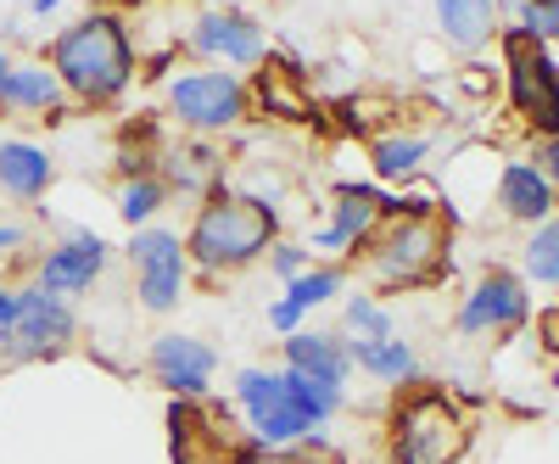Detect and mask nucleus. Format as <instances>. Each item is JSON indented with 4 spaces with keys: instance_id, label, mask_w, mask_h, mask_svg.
<instances>
[{
    "instance_id": "obj_1",
    "label": "nucleus",
    "mask_w": 559,
    "mask_h": 464,
    "mask_svg": "<svg viewBox=\"0 0 559 464\" xmlns=\"http://www.w3.org/2000/svg\"><path fill=\"white\" fill-rule=\"evenodd\" d=\"M236 408L247 414V431L258 448H302L347 408V386H313L297 369H241Z\"/></svg>"
},
{
    "instance_id": "obj_2",
    "label": "nucleus",
    "mask_w": 559,
    "mask_h": 464,
    "mask_svg": "<svg viewBox=\"0 0 559 464\" xmlns=\"http://www.w3.org/2000/svg\"><path fill=\"white\" fill-rule=\"evenodd\" d=\"M45 68H51L79 107H112L129 79H134V39L118 12H84L45 45Z\"/></svg>"
},
{
    "instance_id": "obj_3",
    "label": "nucleus",
    "mask_w": 559,
    "mask_h": 464,
    "mask_svg": "<svg viewBox=\"0 0 559 464\" xmlns=\"http://www.w3.org/2000/svg\"><path fill=\"white\" fill-rule=\"evenodd\" d=\"M280 241V213L274 202L252 197V191H207L191 229H185V258L197 274L218 281V274H236L258 258H269V247Z\"/></svg>"
},
{
    "instance_id": "obj_4",
    "label": "nucleus",
    "mask_w": 559,
    "mask_h": 464,
    "mask_svg": "<svg viewBox=\"0 0 559 464\" xmlns=\"http://www.w3.org/2000/svg\"><path fill=\"white\" fill-rule=\"evenodd\" d=\"M364 269L376 274L381 292H414L437 286L448 269V229L431 213H397L364 241Z\"/></svg>"
},
{
    "instance_id": "obj_5",
    "label": "nucleus",
    "mask_w": 559,
    "mask_h": 464,
    "mask_svg": "<svg viewBox=\"0 0 559 464\" xmlns=\"http://www.w3.org/2000/svg\"><path fill=\"white\" fill-rule=\"evenodd\" d=\"M471 448V414L437 386H403L392 408V464H459Z\"/></svg>"
},
{
    "instance_id": "obj_6",
    "label": "nucleus",
    "mask_w": 559,
    "mask_h": 464,
    "mask_svg": "<svg viewBox=\"0 0 559 464\" xmlns=\"http://www.w3.org/2000/svg\"><path fill=\"white\" fill-rule=\"evenodd\" d=\"M247 79L229 68H197L168 84V118L191 134H224L247 118Z\"/></svg>"
},
{
    "instance_id": "obj_7",
    "label": "nucleus",
    "mask_w": 559,
    "mask_h": 464,
    "mask_svg": "<svg viewBox=\"0 0 559 464\" xmlns=\"http://www.w3.org/2000/svg\"><path fill=\"white\" fill-rule=\"evenodd\" d=\"M129 269H134V302L146 313H174L185 286H191V258H185V236L179 229H134V241L123 247Z\"/></svg>"
},
{
    "instance_id": "obj_8",
    "label": "nucleus",
    "mask_w": 559,
    "mask_h": 464,
    "mask_svg": "<svg viewBox=\"0 0 559 464\" xmlns=\"http://www.w3.org/2000/svg\"><path fill=\"white\" fill-rule=\"evenodd\" d=\"M79 336V313L68 297L51 292H17V324L7 336V358L12 364H45V358H62Z\"/></svg>"
},
{
    "instance_id": "obj_9",
    "label": "nucleus",
    "mask_w": 559,
    "mask_h": 464,
    "mask_svg": "<svg viewBox=\"0 0 559 464\" xmlns=\"http://www.w3.org/2000/svg\"><path fill=\"white\" fill-rule=\"evenodd\" d=\"M509 96H515V112H526L548 141H559V62L532 34L509 45Z\"/></svg>"
},
{
    "instance_id": "obj_10",
    "label": "nucleus",
    "mask_w": 559,
    "mask_h": 464,
    "mask_svg": "<svg viewBox=\"0 0 559 464\" xmlns=\"http://www.w3.org/2000/svg\"><path fill=\"white\" fill-rule=\"evenodd\" d=\"M526 319H532V292H526L521 274H509V269H487L459 302V331L464 336H503V331H521Z\"/></svg>"
},
{
    "instance_id": "obj_11",
    "label": "nucleus",
    "mask_w": 559,
    "mask_h": 464,
    "mask_svg": "<svg viewBox=\"0 0 559 464\" xmlns=\"http://www.w3.org/2000/svg\"><path fill=\"white\" fill-rule=\"evenodd\" d=\"M102 269H107V241L96 236V229H73L68 241H57L34 263V292H51V297L73 302L102 281Z\"/></svg>"
},
{
    "instance_id": "obj_12",
    "label": "nucleus",
    "mask_w": 559,
    "mask_h": 464,
    "mask_svg": "<svg viewBox=\"0 0 559 464\" xmlns=\"http://www.w3.org/2000/svg\"><path fill=\"white\" fill-rule=\"evenodd\" d=\"M146 369H152V381L168 386L174 397H207L213 386V369H218V353L202 342V336H157L152 353H146Z\"/></svg>"
},
{
    "instance_id": "obj_13",
    "label": "nucleus",
    "mask_w": 559,
    "mask_h": 464,
    "mask_svg": "<svg viewBox=\"0 0 559 464\" xmlns=\"http://www.w3.org/2000/svg\"><path fill=\"white\" fill-rule=\"evenodd\" d=\"M386 207H392V202H386V197H376V191H364V185H342L336 202H331V224H319V229H313L308 252H331V258L358 252V247L381 229Z\"/></svg>"
},
{
    "instance_id": "obj_14",
    "label": "nucleus",
    "mask_w": 559,
    "mask_h": 464,
    "mask_svg": "<svg viewBox=\"0 0 559 464\" xmlns=\"http://www.w3.org/2000/svg\"><path fill=\"white\" fill-rule=\"evenodd\" d=\"M191 51L207 62H224L229 73L263 62V28L247 12H207L191 23Z\"/></svg>"
},
{
    "instance_id": "obj_15",
    "label": "nucleus",
    "mask_w": 559,
    "mask_h": 464,
    "mask_svg": "<svg viewBox=\"0 0 559 464\" xmlns=\"http://www.w3.org/2000/svg\"><path fill=\"white\" fill-rule=\"evenodd\" d=\"M280 358L286 369H297L302 381L313 386H347L353 376V353L336 331H297V336H280Z\"/></svg>"
},
{
    "instance_id": "obj_16",
    "label": "nucleus",
    "mask_w": 559,
    "mask_h": 464,
    "mask_svg": "<svg viewBox=\"0 0 559 464\" xmlns=\"http://www.w3.org/2000/svg\"><path fill=\"white\" fill-rule=\"evenodd\" d=\"M498 207H503V218L537 229L543 218L559 213V191L548 185V174L537 163H503V174H498Z\"/></svg>"
},
{
    "instance_id": "obj_17",
    "label": "nucleus",
    "mask_w": 559,
    "mask_h": 464,
    "mask_svg": "<svg viewBox=\"0 0 559 464\" xmlns=\"http://www.w3.org/2000/svg\"><path fill=\"white\" fill-rule=\"evenodd\" d=\"M57 179V157L34 141H0V191L17 202H39Z\"/></svg>"
},
{
    "instance_id": "obj_18",
    "label": "nucleus",
    "mask_w": 559,
    "mask_h": 464,
    "mask_svg": "<svg viewBox=\"0 0 559 464\" xmlns=\"http://www.w3.org/2000/svg\"><path fill=\"white\" fill-rule=\"evenodd\" d=\"M68 107V90L62 79L45 68V62H17L12 79H7V102L0 112H23V118H57Z\"/></svg>"
},
{
    "instance_id": "obj_19",
    "label": "nucleus",
    "mask_w": 559,
    "mask_h": 464,
    "mask_svg": "<svg viewBox=\"0 0 559 464\" xmlns=\"http://www.w3.org/2000/svg\"><path fill=\"white\" fill-rule=\"evenodd\" d=\"M347 353H353V369H364V376L381 381V386H414L419 381V353L403 336H381V342L347 336Z\"/></svg>"
},
{
    "instance_id": "obj_20",
    "label": "nucleus",
    "mask_w": 559,
    "mask_h": 464,
    "mask_svg": "<svg viewBox=\"0 0 559 464\" xmlns=\"http://www.w3.org/2000/svg\"><path fill=\"white\" fill-rule=\"evenodd\" d=\"M437 23L453 51H481L498 28V0H437Z\"/></svg>"
},
{
    "instance_id": "obj_21",
    "label": "nucleus",
    "mask_w": 559,
    "mask_h": 464,
    "mask_svg": "<svg viewBox=\"0 0 559 464\" xmlns=\"http://www.w3.org/2000/svg\"><path fill=\"white\" fill-rule=\"evenodd\" d=\"M163 202H168V179L152 168V174H129L123 185H118V218L129 224V229H146L157 213H163Z\"/></svg>"
},
{
    "instance_id": "obj_22",
    "label": "nucleus",
    "mask_w": 559,
    "mask_h": 464,
    "mask_svg": "<svg viewBox=\"0 0 559 464\" xmlns=\"http://www.w3.org/2000/svg\"><path fill=\"white\" fill-rule=\"evenodd\" d=\"M426 152H431L426 134H381V141H369V168L381 179H414Z\"/></svg>"
},
{
    "instance_id": "obj_23",
    "label": "nucleus",
    "mask_w": 559,
    "mask_h": 464,
    "mask_svg": "<svg viewBox=\"0 0 559 464\" xmlns=\"http://www.w3.org/2000/svg\"><path fill=\"white\" fill-rule=\"evenodd\" d=\"M342 286H347V269H342V263H313L308 274L286 281V292H280V297H292L302 313H313V308H324V302H336Z\"/></svg>"
},
{
    "instance_id": "obj_24",
    "label": "nucleus",
    "mask_w": 559,
    "mask_h": 464,
    "mask_svg": "<svg viewBox=\"0 0 559 464\" xmlns=\"http://www.w3.org/2000/svg\"><path fill=\"white\" fill-rule=\"evenodd\" d=\"M168 191L179 185V191H191V197H207V191H218V157L207 152V146H185V152H168Z\"/></svg>"
},
{
    "instance_id": "obj_25",
    "label": "nucleus",
    "mask_w": 559,
    "mask_h": 464,
    "mask_svg": "<svg viewBox=\"0 0 559 464\" xmlns=\"http://www.w3.org/2000/svg\"><path fill=\"white\" fill-rule=\"evenodd\" d=\"M526 281L559 286V213L543 218L532 236H526Z\"/></svg>"
},
{
    "instance_id": "obj_26",
    "label": "nucleus",
    "mask_w": 559,
    "mask_h": 464,
    "mask_svg": "<svg viewBox=\"0 0 559 464\" xmlns=\"http://www.w3.org/2000/svg\"><path fill=\"white\" fill-rule=\"evenodd\" d=\"M342 313H347V331H353L358 342L397 336V331H392V313H386V302H381V297H369V292H353V297L342 302Z\"/></svg>"
},
{
    "instance_id": "obj_27",
    "label": "nucleus",
    "mask_w": 559,
    "mask_h": 464,
    "mask_svg": "<svg viewBox=\"0 0 559 464\" xmlns=\"http://www.w3.org/2000/svg\"><path fill=\"white\" fill-rule=\"evenodd\" d=\"M515 17L537 45H559V0H521Z\"/></svg>"
},
{
    "instance_id": "obj_28",
    "label": "nucleus",
    "mask_w": 559,
    "mask_h": 464,
    "mask_svg": "<svg viewBox=\"0 0 559 464\" xmlns=\"http://www.w3.org/2000/svg\"><path fill=\"white\" fill-rule=\"evenodd\" d=\"M269 269L280 274V281H297V274L313 269V252L297 247V241H274V247H269Z\"/></svg>"
},
{
    "instance_id": "obj_29",
    "label": "nucleus",
    "mask_w": 559,
    "mask_h": 464,
    "mask_svg": "<svg viewBox=\"0 0 559 464\" xmlns=\"http://www.w3.org/2000/svg\"><path fill=\"white\" fill-rule=\"evenodd\" d=\"M241 464H324V459H313V453H302V448H247L241 453Z\"/></svg>"
},
{
    "instance_id": "obj_30",
    "label": "nucleus",
    "mask_w": 559,
    "mask_h": 464,
    "mask_svg": "<svg viewBox=\"0 0 559 464\" xmlns=\"http://www.w3.org/2000/svg\"><path fill=\"white\" fill-rule=\"evenodd\" d=\"M302 319H308V313H302L292 297H274V302H269V331H280V336H297Z\"/></svg>"
},
{
    "instance_id": "obj_31",
    "label": "nucleus",
    "mask_w": 559,
    "mask_h": 464,
    "mask_svg": "<svg viewBox=\"0 0 559 464\" xmlns=\"http://www.w3.org/2000/svg\"><path fill=\"white\" fill-rule=\"evenodd\" d=\"M12 324H17V292H12V286H0V347H7Z\"/></svg>"
},
{
    "instance_id": "obj_32",
    "label": "nucleus",
    "mask_w": 559,
    "mask_h": 464,
    "mask_svg": "<svg viewBox=\"0 0 559 464\" xmlns=\"http://www.w3.org/2000/svg\"><path fill=\"white\" fill-rule=\"evenodd\" d=\"M537 168L548 174V185L559 191V141H543V152H537Z\"/></svg>"
},
{
    "instance_id": "obj_33",
    "label": "nucleus",
    "mask_w": 559,
    "mask_h": 464,
    "mask_svg": "<svg viewBox=\"0 0 559 464\" xmlns=\"http://www.w3.org/2000/svg\"><path fill=\"white\" fill-rule=\"evenodd\" d=\"M23 241H28V229H23V224H0V258H12Z\"/></svg>"
},
{
    "instance_id": "obj_34",
    "label": "nucleus",
    "mask_w": 559,
    "mask_h": 464,
    "mask_svg": "<svg viewBox=\"0 0 559 464\" xmlns=\"http://www.w3.org/2000/svg\"><path fill=\"white\" fill-rule=\"evenodd\" d=\"M12 68H17V62H12L7 51H0V102H7V79H12Z\"/></svg>"
},
{
    "instance_id": "obj_35",
    "label": "nucleus",
    "mask_w": 559,
    "mask_h": 464,
    "mask_svg": "<svg viewBox=\"0 0 559 464\" xmlns=\"http://www.w3.org/2000/svg\"><path fill=\"white\" fill-rule=\"evenodd\" d=\"M57 7H62V0H28V12H34V17H45V12H57Z\"/></svg>"
}]
</instances>
